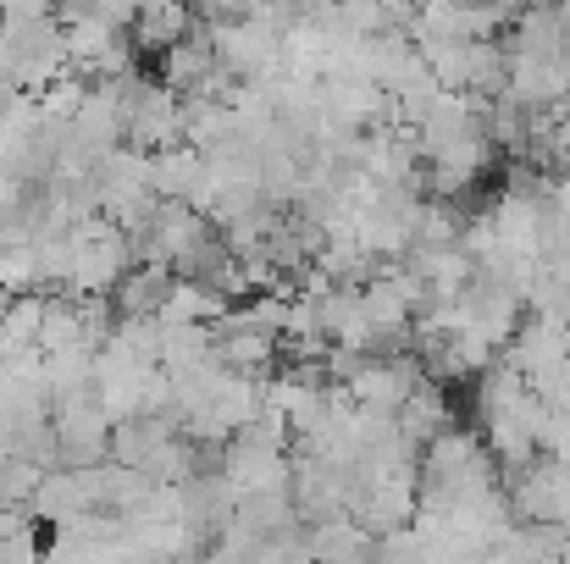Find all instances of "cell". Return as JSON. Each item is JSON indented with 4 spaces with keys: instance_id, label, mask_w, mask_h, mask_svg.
<instances>
[{
    "instance_id": "cell-5",
    "label": "cell",
    "mask_w": 570,
    "mask_h": 564,
    "mask_svg": "<svg viewBox=\"0 0 570 564\" xmlns=\"http://www.w3.org/2000/svg\"><path fill=\"white\" fill-rule=\"evenodd\" d=\"M11 305H17V299H11V294L0 288V327H6V316H11Z\"/></svg>"
},
{
    "instance_id": "cell-1",
    "label": "cell",
    "mask_w": 570,
    "mask_h": 564,
    "mask_svg": "<svg viewBox=\"0 0 570 564\" xmlns=\"http://www.w3.org/2000/svg\"><path fill=\"white\" fill-rule=\"evenodd\" d=\"M134 271V244L122 227H111L106 216H89L72 227V277H67V299H111L122 288V277Z\"/></svg>"
},
{
    "instance_id": "cell-4",
    "label": "cell",
    "mask_w": 570,
    "mask_h": 564,
    "mask_svg": "<svg viewBox=\"0 0 570 564\" xmlns=\"http://www.w3.org/2000/svg\"><path fill=\"white\" fill-rule=\"evenodd\" d=\"M194 33V11H184V6H145L139 11V22H134V50L145 56V50H156V56H167L173 44H184Z\"/></svg>"
},
{
    "instance_id": "cell-3",
    "label": "cell",
    "mask_w": 570,
    "mask_h": 564,
    "mask_svg": "<svg viewBox=\"0 0 570 564\" xmlns=\"http://www.w3.org/2000/svg\"><path fill=\"white\" fill-rule=\"evenodd\" d=\"M173 288H178V277H173L167 266H134V271L122 277V288L111 294L117 321H150V316H161L167 299H173Z\"/></svg>"
},
{
    "instance_id": "cell-2",
    "label": "cell",
    "mask_w": 570,
    "mask_h": 564,
    "mask_svg": "<svg viewBox=\"0 0 570 564\" xmlns=\"http://www.w3.org/2000/svg\"><path fill=\"white\" fill-rule=\"evenodd\" d=\"M56 426V448H61V471H100L111 465V415L100 409V387L95 393H72L56 404L50 415Z\"/></svg>"
}]
</instances>
